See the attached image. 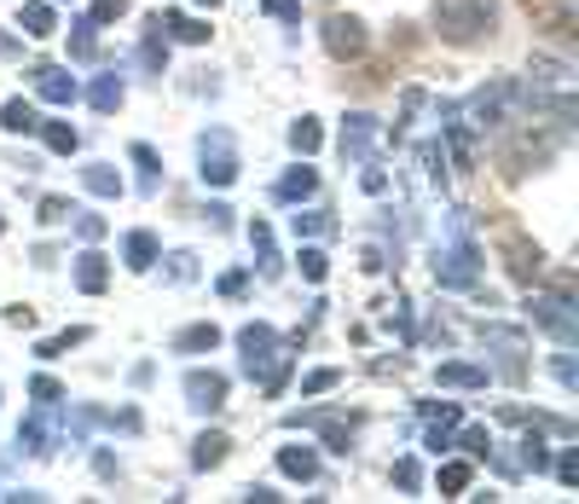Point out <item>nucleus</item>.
Returning a JSON list of instances; mask_svg holds the SVG:
<instances>
[{
    "instance_id": "f257e3e1",
    "label": "nucleus",
    "mask_w": 579,
    "mask_h": 504,
    "mask_svg": "<svg viewBox=\"0 0 579 504\" xmlns=\"http://www.w3.org/2000/svg\"><path fill=\"white\" fill-rule=\"evenodd\" d=\"M521 111H539V93L521 82V75H498V82L475 88L469 105H464V122L475 134H493V128H510L521 122Z\"/></svg>"
},
{
    "instance_id": "f03ea898",
    "label": "nucleus",
    "mask_w": 579,
    "mask_h": 504,
    "mask_svg": "<svg viewBox=\"0 0 579 504\" xmlns=\"http://www.w3.org/2000/svg\"><path fill=\"white\" fill-rule=\"evenodd\" d=\"M435 35L452 41V47H475L487 41L498 30V18H505V7L498 0H435Z\"/></svg>"
},
{
    "instance_id": "7ed1b4c3",
    "label": "nucleus",
    "mask_w": 579,
    "mask_h": 504,
    "mask_svg": "<svg viewBox=\"0 0 579 504\" xmlns=\"http://www.w3.org/2000/svg\"><path fill=\"white\" fill-rule=\"evenodd\" d=\"M527 319H534L545 337H557L562 348L579 342V313H573L568 290H539V285H527Z\"/></svg>"
},
{
    "instance_id": "20e7f679",
    "label": "nucleus",
    "mask_w": 579,
    "mask_h": 504,
    "mask_svg": "<svg viewBox=\"0 0 579 504\" xmlns=\"http://www.w3.org/2000/svg\"><path fill=\"white\" fill-rule=\"evenodd\" d=\"M197 181L215 186V192H226L238 181V151H232V134L226 128H209L204 140H197Z\"/></svg>"
},
{
    "instance_id": "39448f33",
    "label": "nucleus",
    "mask_w": 579,
    "mask_h": 504,
    "mask_svg": "<svg viewBox=\"0 0 579 504\" xmlns=\"http://www.w3.org/2000/svg\"><path fill=\"white\" fill-rule=\"evenodd\" d=\"M279 360H285V337L272 331V325H261V319L244 325V331H238V366H244V377H256V383H261Z\"/></svg>"
},
{
    "instance_id": "423d86ee",
    "label": "nucleus",
    "mask_w": 579,
    "mask_h": 504,
    "mask_svg": "<svg viewBox=\"0 0 579 504\" xmlns=\"http://www.w3.org/2000/svg\"><path fill=\"white\" fill-rule=\"evenodd\" d=\"M319 41H324V53H331L337 64H348V59H360L371 47V30H365V18H354V12H331L319 23Z\"/></svg>"
},
{
    "instance_id": "0eeeda50",
    "label": "nucleus",
    "mask_w": 579,
    "mask_h": 504,
    "mask_svg": "<svg viewBox=\"0 0 579 504\" xmlns=\"http://www.w3.org/2000/svg\"><path fill=\"white\" fill-rule=\"evenodd\" d=\"M180 394H186V407L197 418H215L226 407V394H232V383H226V371H215V366H192L180 377Z\"/></svg>"
},
{
    "instance_id": "6e6552de",
    "label": "nucleus",
    "mask_w": 579,
    "mask_h": 504,
    "mask_svg": "<svg viewBox=\"0 0 579 504\" xmlns=\"http://www.w3.org/2000/svg\"><path fill=\"white\" fill-rule=\"evenodd\" d=\"M475 279H482V249H475L469 238H458L452 249L435 256V285L441 290H475Z\"/></svg>"
},
{
    "instance_id": "1a4fd4ad",
    "label": "nucleus",
    "mask_w": 579,
    "mask_h": 504,
    "mask_svg": "<svg viewBox=\"0 0 579 504\" xmlns=\"http://www.w3.org/2000/svg\"><path fill=\"white\" fill-rule=\"evenodd\" d=\"M59 407H35L30 418L18 423V452H30V459H53L59 452V423H53Z\"/></svg>"
},
{
    "instance_id": "9d476101",
    "label": "nucleus",
    "mask_w": 579,
    "mask_h": 504,
    "mask_svg": "<svg viewBox=\"0 0 579 504\" xmlns=\"http://www.w3.org/2000/svg\"><path fill=\"white\" fill-rule=\"evenodd\" d=\"M30 88H35V99H46V105H59V111H70L75 99H82V88H75V75L64 64H30Z\"/></svg>"
},
{
    "instance_id": "9b49d317",
    "label": "nucleus",
    "mask_w": 579,
    "mask_h": 504,
    "mask_svg": "<svg viewBox=\"0 0 579 504\" xmlns=\"http://www.w3.org/2000/svg\"><path fill=\"white\" fill-rule=\"evenodd\" d=\"M337 145H342V157H348V163H365V157H371V145H376V116H371V111H348V116H342V140H337Z\"/></svg>"
},
{
    "instance_id": "f8f14e48",
    "label": "nucleus",
    "mask_w": 579,
    "mask_h": 504,
    "mask_svg": "<svg viewBox=\"0 0 579 504\" xmlns=\"http://www.w3.org/2000/svg\"><path fill=\"white\" fill-rule=\"evenodd\" d=\"M70 279H75V290H82V296H99V290L111 285V256H99V244H87L82 256H75Z\"/></svg>"
},
{
    "instance_id": "ddd939ff",
    "label": "nucleus",
    "mask_w": 579,
    "mask_h": 504,
    "mask_svg": "<svg viewBox=\"0 0 579 504\" xmlns=\"http://www.w3.org/2000/svg\"><path fill=\"white\" fill-rule=\"evenodd\" d=\"M157 30L168 35V41H180V47H204L215 30H209V18H192V12H157Z\"/></svg>"
},
{
    "instance_id": "4468645a",
    "label": "nucleus",
    "mask_w": 579,
    "mask_h": 504,
    "mask_svg": "<svg viewBox=\"0 0 579 504\" xmlns=\"http://www.w3.org/2000/svg\"><path fill=\"white\" fill-rule=\"evenodd\" d=\"M505 267H510V279H516V285H539V272H545V256H539V244H527V238H510V244H505Z\"/></svg>"
},
{
    "instance_id": "2eb2a0df",
    "label": "nucleus",
    "mask_w": 579,
    "mask_h": 504,
    "mask_svg": "<svg viewBox=\"0 0 579 504\" xmlns=\"http://www.w3.org/2000/svg\"><path fill=\"white\" fill-rule=\"evenodd\" d=\"M441 151H446V163L452 168H458V174H469L475 168V128H469V122L458 116V122H446V128H441Z\"/></svg>"
},
{
    "instance_id": "dca6fc26",
    "label": "nucleus",
    "mask_w": 579,
    "mask_h": 504,
    "mask_svg": "<svg viewBox=\"0 0 579 504\" xmlns=\"http://www.w3.org/2000/svg\"><path fill=\"white\" fill-rule=\"evenodd\" d=\"M157 256H163V244H157V233H145V226H134V233L122 238V267L128 272H151Z\"/></svg>"
},
{
    "instance_id": "f3484780",
    "label": "nucleus",
    "mask_w": 579,
    "mask_h": 504,
    "mask_svg": "<svg viewBox=\"0 0 579 504\" xmlns=\"http://www.w3.org/2000/svg\"><path fill=\"white\" fill-rule=\"evenodd\" d=\"M122 99H128V82H122L116 70H105V75H93V82H87V105H93L99 116H116Z\"/></svg>"
},
{
    "instance_id": "a211bd4d",
    "label": "nucleus",
    "mask_w": 579,
    "mask_h": 504,
    "mask_svg": "<svg viewBox=\"0 0 579 504\" xmlns=\"http://www.w3.org/2000/svg\"><path fill=\"white\" fill-rule=\"evenodd\" d=\"M435 383H441V389H487L493 371H487V366H469V360H441V366H435Z\"/></svg>"
},
{
    "instance_id": "6ab92c4d",
    "label": "nucleus",
    "mask_w": 579,
    "mask_h": 504,
    "mask_svg": "<svg viewBox=\"0 0 579 504\" xmlns=\"http://www.w3.org/2000/svg\"><path fill=\"white\" fill-rule=\"evenodd\" d=\"M458 423H464V412L452 407V400H446V407H430V430H423V446H430L435 459H441V452H452V430H458Z\"/></svg>"
},
{
    "instance_id": "aec40b11",
    "label": "nucleus",
    "mask_w": 579,
    "mask_h": 504,
    "mask_svg": "<svg viewBox=\"0 0 579 504\" xmlns=\"http://www.w3.org/2000/svg\"><path fill=\"white\" fill-rule=\"evenodd\" d=\"M174 354H215L220 348V325L215 319H197V325H186V331H174Z\"/></svg>"
},
{
    "instance_id": "412c9836",
    "label": "nucleus",
    "mask_w": 579,
    "mask_h": 504,
    "mask_svg": "<svg viewBox=\"0 0 579 504\" xmlns=\"http://www.w3.org/2000/svg\"><path fill=\"white\" fill-rule=\"evenodd\" d=\"M319 192V168H308V157H301L290 174L279 186H272V197H279V204H308V197Z\"/></svg>"
},
{
    "instance_id": "4be33fe9",
    "label": "nucleus",
    "mask_w": 579,
    "mask_h": 504,
    "mask_svg": "<svg viewBox=\"0 0 579 504\" xmlns=\"http://www.w3.org/2000/svg\"><path fill=\"white\" fill-rule=\"evenodd\" d=\"M18 30L30 35V41H46V35H59V12H53V0H23V12H18Z\"/></svg>"
},
{
    "instance_id": "5701e85b",
    "label": "nucleus",
    "mask_w": 579,
    "mask_h": 504,
    "mask_svg": "<svg viewBox=\"0 0 579 504\" xmlns=\"http://www.w3.org/2000/svg\"><path fill=\"white\" fill-rule=\"evenodd\" d=\"M226 452H232V435H226V430H204L192 441V470H220Z\"/></svg>"
},
{
    "instance_id": "b1692460",
    "label": "nucleus",
    "mask_w": 579,
    "mask_h": 504,
    "mask_svg": "<svg viewBox=\"0 0 579 504\" xmlns=\"http://www.w3.org/2000/svg\"><path fill=\"white\" fill-rule=\"evenodd\" d=\"M469 459H446V452H441V470H435V493L441 498H464L469 493Z\"/></svg>"
},
{
    "instance_id": "393cba45",
    "label": "nucleus",
    "mask_w": 579,
    "mask_h": 504,
    "mask_svg": "<svg viewBox=\"0 0 579 504\" xmlns=\"http://www.w3.org/2000/svg\"><path fill=\"white\" fill-rule=\"evenodd\" d=\"M279 470L290 482H319V446H279Z\"/></svg>"
},
{
    "instance_id": "a878e982",
    "label": "nucleus",
    "mask_w": 579,
    "mask_h": 504,
    "mask_svg": "<svg viewBox=\"0 0 579 504\" xmlns=\"http://www.w3.org/2000/svg\"><path fill=\"white\" fill-rule=\"evenodd\" d=\"M249 249H256V267H261V279H279V249H272V226L267 220H249Z\"/></svg>"
},
{
    "instance_id": "bb28decb",
    "label": "nucleus",
    "mask_w": 579,
    "mask_h": 504,
    "mask_svg": "<svg viewBox=\"0 0 579 504\" xmlns=\"http://www.w3.org/2000/svg\"><path fill=\"white\" fill-rule=\"evenodd\" d=\"M139 70H145V75H163V70H168V35L157 30V18L145 23V41H139Z\"/></svg>"
},
{
    "instance_id": "cd10ccee",
    "label": "nucleus",
    "mask_w": 579,
    "mask_h": 504,
    "mask_svg": "<svg viewBox=\"0 0 579 504\" xmlns=\"http://www.w3.org/2000/svg\"><path fill=\"white\" fill-rule=\"evenodd\" d=\"M128 163L139 168V192H145V197H157V186H163V157H157V151L139 140V145H128Z\"/></svg>"
},
{
    "instance_id": "c85d7f7f",
    "label": "nucleus",
    "mask_w": 579,
    "mask_h": 504,
    "mask_svg": "<svg viewBox=\"0 0 579 504\" xmlns=\"http://www.w3.org/2000/svg\"><path fill=\"white\" fill-rule=\"evenodd\" d=\"M452 446L464 452L469 464H482V459H493V435L482 430V423H458V430H452Z\"/></svg>"
},
{
    "instance_id": "c756f323",
    "label": "nucleus",
    "mask_w": 579,
    "mask_h": 504,
    "mask_svg": "<svg viewBox=\"0 0 579 504\" xmlns=\"http://www.w3.org/2000/svg\"><path fill=\"white\" fill-rule=\"evenodd\" d=\"M35 128H41V116L30 99H7L0 105V134H35Z\"/></svg>"
},
{
    "instance_id": "7c9ffc66",
    "label": "nucleus",
    "mask_w": 579,
    "mask_h": 504,
    "mask_svg": "<svg viewBox=\"0 0 579 504\" xmlns=\"http://www.w3.org/2000/svg\"><path fill=\"white\" fill-rule=\"evenodd\" d=\"M70 59L75 64H93L99 59V23L93 18H75L70 23Z\"/></svg>"
},
{
    "instance_id": "2f4dec72",
    "label": "nucleus",
    "mask_w": 579,
    "mask_h": 504,
    "mask_svg": "<svg viewBox=\"0 0 579 504\" xmlns=\"http://www.w3.org/2000/svg\"><path fill=\"white\" fill-rule=\"evenodd\" d=\"M87 337H93L87 325H70V331H53V337H41V342H35V354H41V360H64L70 348H82Z\"/></svg>"
},
{
    "instance_id": "473e14b6",
    "label": "nucleus",
    "mask_w": 579,
    "mask_h": 504,
    "mask_svg": "<svg viewBox=\"0 0 579 504\" xmlns=\"http://www.w3.org/2000/svg\"><path fill=\"white\" fill-rule=\"evenodd\" d=\"M82 186H87L93 197H105V204H111V197H122V174H116L111 163H87V168H82Z\"/></svg>"
},
{
    "instance_id": "72a5a7b5",
    "label": "nucleus",
    "mask_w": 579,
    "mask_h": 504,
    "mask_svg": "<svg viewBox=\"0 0 579 504\" xmlns=\"http://www.w3.org/2000/svg\"><path fill=\"white\" fill-rule=\"evenodd\" d=\"M35 134H41V145L53 151V157H70V151H82V134H75L70 122H41Z\"/></svg>"
},
{
    "instance_id": "f704fd0d",
    "label": "nucleus",
    "mask_w": 579,
    "mask_h": 504,
    "mask_svg": "<svg viewBox=\"0 0 579 504\" xmlns=\"http://www.w3.org/2000/svg\"><path fill=\"white\" fill-rule=\"evenodd\" d=\"M319 145H324L319 116H296V122H290V151H296V157H313Z\"/></svg>"
},
{
    "instance_id": "c9c22d12",
    "label": "nucleus",
    "mask_w": 579,
    "mask_h": 504,
    "mask_svg": "<svg viewBox=\"0 0 579 504\" xmlns=\"http://www.w3.org/2000/svg\"><path fill=\"white\" fill-rule=\"evenodd\" d=\"M417 168H423V181H430V186H446V151H441V140H423L417 145Z\"/></svg>"
},
{
    "instance_id": "e433bc0d",
    "label": "nucleus",
    "mask_w": 579,
    "mask_h": 504,
    "mask_svg": "<svg viewBox=\"0 0 579 504\" xmlns=\"http://www.w3.org/2000/svg\"><path fill=\"white\" fill-rule=\"evenodd\" d=\"M545 23L557 35H579V0H545Z\"/></svg>"
},
{
    "instance_id": "4c0bfd02",
    "label": "nucleus",
    "mask_w": 579,
    "mask_h": 504,
    "mask_svg": "<svg viewBox=\"0 0 579 504\" xmlns=\"http://www.w3.org/2000/svg\"><path fill=\"white\" fill-rule=\"evenodd\" d=\"M296 267H301V279H308V285H324V272H331V256H324V249L308 238V244H301V256H296Z\"/></svg>"
},
{
    "instance_id": "58836bf2",
    "label": "nucleus",
    "mask_w": 579,
    "mask_h": 504,
    "mask_svg": "<svg viewBox=\"0 0 579 504\" xmlns=\"http://www.w3.org/2000/svg\"><path fill=\"white\" fill-rule=\"evenodd\" d=\"M163 261V279L168 285H192L197 279V256H192V249H174V256H157Z\"/></svg>"
},
{
    "instance_id": "ea45409f",
    "label": "nucleus",
    "mask_w": 579,
    "mask_h": 504,
    "mask_svg": "<svg viewBox=\"0 0 579 504\" xmlns=\"http://www.w3.org/2000/svg\"><path fill=\"white\" fill-rule=\"evenodd\" d=\"M290 226H296V238H324V233H331V215H324V209H301L296 204V215H290Z\"/></svg>"
},
{
    "instance_id": "a19ab883",
    "label": "nucleus",
    "mask_w": 579,
    "mask_h": 504,
    "mask_svg": "<svg viewBox=\"0 0 579 504\" xmlns=\"http://www.w3.org/2000/svg\"><path fill=\"white\" fill-rule=\"evenodd\" d=\"M70 215H75V204H70V197H59V192H53V197H41V204H35V220H41V226H64Z\"/></svg>"
},
{
    "instance_id": "79ce46f5",
    "label": "nucleus",
    "mask_w": 579,
    "mask_h": 504,
    "mask_svg": "<svg viewBox=\"0 0 579 504\" xmlns=\"http://www.w3.org/2000/svg\"><path fill=\"white\" fill-rule=\"evenodd\" d=\"M337 383H342V371H337V366H319V371H308V377H301V394L313 400V394H331Z\"/></svg>"
},
{
    "instance_id": "37998d69",
    "label": "nucleus",
    "mask_w": 579,
    "mask_h": 504,
    "mask_svg": "<svg viewBox=\"0 0 579 504\" xmlns=\"http://www.w3.org/2000/svg\"><path fill=\"white\" fill-rule=\"evenodd\" d=\"M70 226H75V238H82V244H99V238H105V215H93V209H75Z\"/></svg>"
},
{
    "instance_id": "c03bdc74",
    "label": "nucleus",
    "mask_w": 579,
    "mask_h": 504,
    "mask_svg": "<svg viewBox=\"0 0 579 504\" xmlns=\"http://www.w3.org/2000/svg\"><path fill=\"white\" fill-rule=\"evenodd\" d=\"M30 394H35V407H64V383H59V377H35V383H30Z\"/></svg>"
},
{
    "instance_id": "a18cd8bd",
    "label": "nucleus",
    "mask_w": 579,
    "mask_h": 504,
    "mask_svg": "<svg viewBox=\"0 0 579 504\" xmlns=\"http://www.w3.org/2000/svg\"><path fill=\"white\" fill-rule=\"evenodd\" d=\"M521 470H534V475H539V470H550V452H545V441H539V435H527V441H521Z\"/></svg>"
},
{
    "instance_id": "49530a36",
    "label": "nucleus",
    "mask_w": 579,
    "mask_h": 504,
    "mask_svg": "<svg viewBox=\"0 0 579 504\" xmlns=\"http://www.w3.org/2000/svg\"><path fill=\"white\" fill-rule=\"evenodd\" d=\"M394 487H400V493H417V487H423L417 459H394Z\"/></svg>"
},
{
    "instance_id": "de8ad7c7",
    "label": "nucleus",
    "mask_w": 579,
    "mask_h": 504,
    "mask_svg": "<svg viewBox=\"0 0 579 504\" xmlns=\"http://www.w3.org/2000/svg\"><path fill=\"white\" fill-rule=\"evenodd\" d=\"M557 482L562 487H579V446H562L557 452Z\"/></svg>"
},
{
    "instance_id": "09e8293b",
    "label": "nucleus",
    "mask_w": 579,
    "mask_h": 504,
    "mask_svg": "<svg viewBox=\"0 0 579 504\" xmlns=\"http://www.w3.org/2000/svg\"><path fill=\"white\" fill-rule=\"evenodd\" d=\"M99 30H105V23H116V18H128V0H93V12H87Z\"/></svg>"
},
{
    "instance_id": "8fccbe9b",
    "label": "nucleus",
    "mask_w": 579,
    "mask_h": 504,
    "mask_svg": "<svg viewBox=\"0 0 579 504\" xmlns=\"http://www.w3.org/2000/svg\"><path fill=\"white\" fill-rule=\"evenodd\" d=\"M226 301H238L244 290H249V267H232V272H220V285H215Z\"/></svg>"
},
{
    "instance_id": "3c124183",
    "label": "nucleus",
    "mask_w": 579,
    "mask_h": 504,
    "mask_svg": "<svg viewBox=\"0 0 579 504\" xmlns=\"http://www.w3.org/2000/svg\"><path fill=\"white\" fill-rule=\"evenodd\" d=\"M261 12L279 23H301V0H261Z\"/></svg>"
},
{
    "instance_id": "603ef678",
    "label": "nucleus",
    "mask_w": 579,
    "mask_h": 504,
    "mask_svg": "<svg viewBox=\"0 0 579 504\" xmlns=\"http://www.w3.org/2000/svg\"><path fill=\"white\" fill-rule=\"evenodd\" d=\"M550 371H557V383L573 394L579 389V366H573V354H557V360H550Z\"/></svg>"
},
{
    "instance_id": "864d4df0",
    "label": "nucleus",
    "mask_w": 579,
    "mask_h": 504,
    "mask_svg": "<svg viewBox=\"0 0 579 504\" xmlns=\"http://www.w3.org/2000/svg\"><path fill=\"white\" fill-rule=\"evenodd\" d=\"M360 186H365L371 197H383V192H389V174H383V168H376V163L365 157V174H360Z\"/></svg>"
},
{
    "instance_id": "5fc2aeb1",
    "label": "nucleus",
    "mask_w": 579,
    "mask_h": 504,
    "mask_svg": "<svg viewBox=\"0 0 579 504\" xmlns=\"http://www.w3.org/2000/svg\"><path fill=\"white\" fill-rule=\"evenodd\" d=\"M204 220L215 226V233H226V226H232V209H226V204H209V209H204Z\"/></svg>"
},
{
    "instance_id": "6e6d98bb",
    "label": "nucleus",
    "mask_w": 579,
    "mask_h": 504,
    "mask_svg": "<svg viewBox=\"0 0 579 504\" xmlns=\"http://www.w3.org/2000/svg\"><path fill=\"white\" fill-rule=\"evenodd\" d=\"M7 325H12V331H30V325H35V308H7Z\"/></svg>"
},
{
    "instance_id": "4d7b16f0",
    "label": "nucleus",
    "mask_w": 579,
    "mask_h": 504,
    "mask_svg": "<svg viewBox=\"0 0 579 504\" xmlns=\"http://www.w3.org/2000/svg\"><path fill=\"white\" fill-rule=\"evenodd\" d=\"M244 498H249V504H279V493L261 487V482H249V487H244Z\"/></svg>"
},
{
    "instance_id": "13d9d810",
    "label": "nucleus",
    "mask_w": 579,
    "mask_h": 504,
    "mask_svg": "<svg viewBox=\"0 0 579 504\" xmlns=\"http://www.w3.org/2000/svg\"><path fill=\"white\" fill-rule=\"evenodd\" d=\"M93 470H99V475H105V482H111V475H116V452H93Z\"/></svg>"
},
{
    "instance_id": "bf43d9fd",
    "label": "nucleus",
    "mask_w": 579,
    "mask_h": 504,
    "mask_svg": "<svg viewBox=\"0 0 579 504\" xmlns=\"http://www.w3.org/2000/svg\"><path fill=\"white\" fill-rule=\"evenodd\" d=\"M23 53V41L18 35H7V30H0V59H18Z\"/></svg>"
},
{
    "instance_id": "052dcab7",
    "label": "nucleus",
    "mask_w": 579,
    "mask_h": 504,
    "mask_svg": "<svg viewBox=\"0 0 579 504\" xmlns=\"http://www.w3.org/2000/svg\"><path fill=\"white\" fill-rule=\"evenodd\" d=\"M192 7H209V12H215V7H220V0H192Z\"/></svg>"
},
{
    "instance_id": "680f3d73",
    "label": "nucleus",
    "mask_w": 579,
    "mask_h": 504,
    "mask_svg": "<svg viewBox=\"0 0 579 504\" xmlns=\"http://www.w3.org/2000/svg\"><path fill=\"white\" fill-rule=\"evenodd\" d=\"M0 233H7V215H0Z\"/></svg>"
},
{
    "instance_id": "e2e57ef3",
    "label": "nucleus",
    "mask_w": 579,
    "mask_h": 504,
    "mask_svg": "<svg viewBox=\"0 0 579 504\" xmlns=\"http://www.w3.org/2000/svg\"><path fill=\"white\" fill-rule=\"evenodd\" d=\"M53 7H59V0H53Z\"/></svg>"
}]
</instances>
